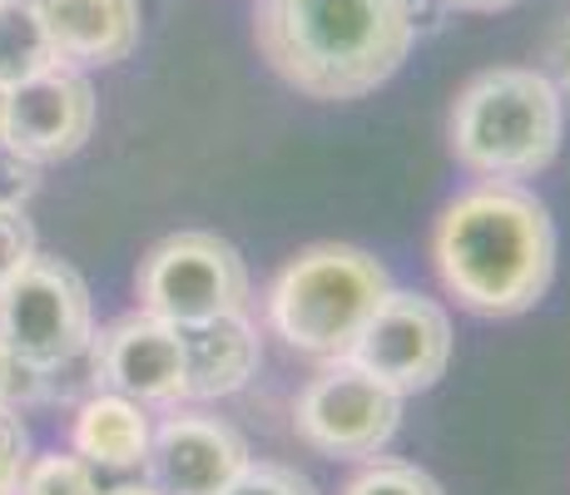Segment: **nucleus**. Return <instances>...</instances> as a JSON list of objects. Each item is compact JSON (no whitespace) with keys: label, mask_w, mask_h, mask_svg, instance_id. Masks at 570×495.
Instances as JSON below:
<instances>
[{"label":"nucleus","mask_w":570,"mask_h":495,"mask_svg":"<svg viewBox=\"0 0 570 495\" xmlns=\"http://www.w3.org/2000/svg\"><path fill=\"white\" fill-rule=\"evenodd\" d=\"M254 40L288 90L347 105L392 80L416 40L412 0H258Z\"/></svg>","instance_id":"nucleus-1"},{"label":"nucleus","mask_w":570,"mask_h":495,"mask_svg":"<svg viewBox=\"0 0 570 495\" xmlns=\"http://www.w3.org/2000/svg\"><path fill=\"white\" fill-rule=\"evenodd\" d=\"M442 288L476 317H521L556 278V224L525 184L481 179L432 228Z\"/></svg>","instance_id":"nucleus-2"},{"label":"nucleus","mask_w":570,"mask_h":495,"mask_svg":"<svg viewBox=\"0 0 570 495\" xmlns=\"http://www.w3.org/2000/svg\"><path fill=\"white\" fill-rule=\"evenodd\" d=\"M566 139V95L531 65H497L452 105V154L476 179H535Z\"/></svg>","instance_id":"nucleus-3"},{"label":"nucleus","mask_w":570,"mask_h":495,"mask_svg":"<svg viewBox=\"0 0 570 495\" xmlns=\"http://www.w3.org/2000/svg\"><path fill=\"white\" fill-rule=\"evenodd\" d=\"M392 273L353 244H313L293 253L263 293V317L283 347L313 362H337L353 352L387 293Z\"/></svg>","instance_id":"nucleus-4"},{"label":"nucleus","mask_w":570,"mask_h":495,"mask_svg":"<svg viewBox=\"0 0 570 495\" xmlns=\"http://www.w3.org/2000/svg\"><path fill=\"white\" fill-rule=\"evenodd\" d=\"M95 307L85 278L65 258H30L0 288V352L16 367L50 377L90 352Z\"/></svg>","instance_id":"nucleus-5"},{"label":"nucleus","mask_w":570,"mask_h":495,"mask_svg":"<svg viewBox=\"0 0 570 495\" xmlns=\"http://www.w3.org/2000/svg\"><path fill=\"white\" fill-rule=\"evenodd\" d=\"M135 293L145 313L164 317L174 327L204 323V317L244 313L254 283H248V263L228 238L189 228V234H169L139 258Z\"/></svg>","instance_id":"nucleus-6"},{"label":"nucleus","mask_w":570,"mask_h":495,"mask_svg":"<svg viewBox=\"0 0 570 495\" xmlns=\"http://www.w3.org/2000/svg\"><path fill=\"white\" fill-rule=\"evenodd\" d=\"M402 402L407 396H397L387 382L363 372L353 357H337L323 362L317 377L298 392L293 432L303 446L327 461H372L397 436Z\"/></svg>","instance_id":"nucleus-7"},{"label":"nucleus","mask_w":570,"mask_h":495,"mask_svg":"<svg viewBox=\"0 0 570 495\" xmlns=\"http://www.w3.org/2000/svg\"><path fill=\"white\" fill-rule=\"evenodd\" d=\"M452 317L436 297L392 288L387 303L372 313L363 337L353 343L347 357L377 382H387L397 396L432 392L452 367Z\"/></svg>","instance_id":"nucleus-8"},{"label":"nucleus","mask_w":570,"mask_h":495,"mask_svg":"<svg viewBox=\"0 0 570 495\" xmlns=\"http://www.w3.org/2000/svg\"><path fill=\"white\" fill-rule=\"evenodd\" d=\"M95 382L145 406L189 402V372H184V337L174 323L155 313H125L90 337Z\"/></svg>","instance_id":"nucleus-9"},{"label":"nucleus","mask_w":570,"mask_h":495,"mask_svg":"<svg viewBox=\"0 0 570 495\" xmlns=\"http://www.w3.org/2000/svg\"><path fill=\"white\" fill-rule=\"evenodd\" d=\"M95 129V85L80 65H50L46 75L16 85L6 99V145L10 154L40 164H60L85 149Z\"/></svg>","instance_id":"nucleus-10"},{"label":"nucleus","mask_w":570,"mask_h":495,"mask_svg":"<svg viewBox=\"0 0 570 495\" xmlns=\"http://www.w3.org/2000/svg\"><path fill=\"white\" fill-rule=\"evenodd\" d=\"M248 461H254L248 442L228 422L174 406L155 426L145 471L149 486H159V495H224L244 476Z\"/></svg>","instance_id":"nucleus-11"},{"label":"nucleus","mask_w":570,"mask_h":495,"mask_svg":"<svg viewBox=\"0 0 570 495\" xmlns=\"http://www.w3.org/2000/svg\"><path fill=\"white\" fill-rule=\"evenodd\" d=\"M184 337V372H189V402H218L254 382L263 362L258 323L244 313L204 317V323L179 327Z\"/></svg>","instance_id":"nucleus-12"},{"label":"nucleus","mask_w":570,"mask_h":495,"mask_svg":"<svg viewBox=\"0 0 570 495\" xmlns=\"http://www.w3.org/2000/svg\"><path fill=\"white\" fill-rule=\"evenodd\" d=\"M65 65H119L139 46V0H36Z\"/></svg>","instance_id":"nucleus-13"},{"label":"nucleus","mask_w":570,"mask_h":495,"mask_svg":"<svg viewBox=\"0 0 570 495\" xmlns=\"http://www.w3.org/2000/svg\"><path fill=\"white\" fill-rule=\"evenodd\" d=\"M149 442H155V422H149V406L135 402V396L95 387L75 406L70 446H75V456L90 461L95 471H119V476L139 471L149 456Z\"/></svg>","instance_id":"nucleus-14"},{"label":"nucleus","mask_w":570,"mask_h":495,"mask_svg":"<svg viewBox=\"0 0 570 495\" xmlns=\"http://www.w3.org/2000/svg\"><path fill=\"white\" fill-rule=\"evenodd\" d=\"M50 65H60V50L50 46L40 10L30 0H0V85L16 90Z\"/></svg>","instance_id":"nucleus-15"},{"label":"nucleus","mask_w":570,"mask_h":495,"mask_svg":"<svg viewBox=\"0 0 570 495\" xmlns=\"http://www.w3.org/2000/svg\"><path fill=\"white\" fill-rule=\"evenodd\" d=\"M16 495H100V481L90 461H80L75 451H46L30 456Z\"/></svg>","instance_id":"nucleus-16"},{"label":"nucleus","mask_w":570,"mask_h":495,"mask_svg":"<svg viewBox=\"0 0 570 495\" xmlns=\"http://www.w3.org/2000/svg\"><path fill=\"white\" fill-rule=\"evenodd\" d=\"M343 495H446V491L436 486V476H426V471L412 466V461L372 456V461H363V471L343 486Z\"/></svg>","instance_id":"nucleus-17"},{"label":"nucleus","mask_w":570,"mask_h":495,"mask_svg":"<svg viewBox=\"0 0 570 495\" xmlns=\"http://www.w3.org/2000/svg\"><path fill=\"white\" fill-rule=\"evenodd\" d=\"M224 495H317V486L298 466H283V461H248L244 476H238Z\"/></svg>","instance_id":"nucleus-18"},{"label":"nucleus","mask_w":570,"mask_h":495,"mask_svg":"<svg viewBox=\"0 0 570 495\" xmlns=\"http://www.w3.org/2000/svg\"><path fill=\"white\" fill-rule=\"evenodd\" d=\"M36 253H40L36 224L26 218V208H20V204H0V288H6V283L16 278V273L26 268Z\"/></svg>","instance_id":"nucleus-19"},{"label":"nucleus","mask_w":570,"mask_h":495,"mask_svg":"<svg viewBox=\"0 0 570 495\" xmlns=\"http://www.w3.org/2000/svg\"><path fill=\"white\" fill-rule=\"evenodd\" d=\"M30 432L26 422L16 416V406H0V495H16L20 491V476L30 466Z\"/></svg>","instance_id":"nucleus-20"},{"label":"nucleus","mask_w":570,"mask_h":495,"mask_svg":"<svg viewBox=\"0 0 570 495\" xmlns=\"http://www.w3.org/2000/svg\"><path fill=\"white\" fill-rule=\"evenodd\" d=\"M541 60H546V70H541L546 80H551L561 95H570V16L551 30V40H546V55H541Z\"/></svg>","instance_id":"nucleus-21"},{"label":"nucleus","mask_w":570,"mask_h":495,"mask_svg":"<svg viewBox=\"0 0 570 495\" xmlns=\"http://www.w3.org/2000/svg\"><path fill=\"white\" fill-rule=\"evenodd\" d=\"M36 372H26V367H16V362L6 357V352H0V406H10L16 402V396H26L30 387H36Z\"/></svg>","instance_id":"nucleus-22"},{"label":"nucleus","mask_w":570,"mask_h":495,"mask_svg":"<svg viewBox=\"0 0 570 495\" xmlns=\"http://www.w3.org/2000/svg\"><path fill=\"white\" fill-rule=\"evenodd\" d=\"M452 10H476V16H497V10L517 6V0H446Z\"/></svg>","instance_id":"nucleus-23"},{"label":"nucleus","mask_w":570,"mask_h":495,"mask_svg":"<svg viewBox=\"0 0 570 495\" xmlns=\"http://www.w3.org/2000/svg\"><path fill=\"white\" fill-rule=\"evenodd\" d=\"M100 495H159V486H149V481H125V486H109Z\"/></svg>","instance_id":"nucleus-24"},{"label":"nucleus","mask_w":570,"mask_h":495,"mask_svg":"<svg viewBox=\"0 0 570 495\" xmlns=\"http://www.w3.org/2000/svg\"><path fill=\"white\" fill-rule=\"evenodd\" d=\"M6 99H10V90L0 85V139H6Z\"/></svg>","instance_id":"nucleus-25"}]
</instances>
